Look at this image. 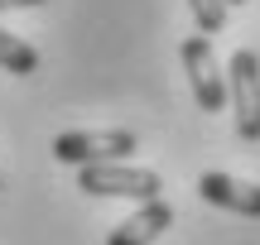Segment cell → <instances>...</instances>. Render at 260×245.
<instances>
[{"label":"cell","instance_id":"obj_2","mask_svg":"<svg viewBox=\"0 0 260 245\" xmlns=\"http://www.w3.org/2000/svg\"><path fill=\"white\" fill-rule=\"evenodd\" d=\"M77 188L92 192V197H130V202H159V178L154 169H135V164H92V169H77Z\"/></svg>","mask_w":260,"mask_h":245},{"label":"cell","instance_id":"obj_6","mask_svg":"<svg viewBox=\"0 0 260 245\" xmlns=\"http://www.w3.org/2000/svg\"><path fill=\"white\" fill-rule=\"evenodd\" d=\"M169 226H174V207L159 197V202H145L135 217H125L121 226L106 236V245H154Z\"/></svg>","mask_w":260,"mask_h":245},{"label":"cell","instance_id":"obj_1","mask_svg":"<svg viewBox=\"0 0 260 245\" xmlns=\"http://www.w3.org/2000/svg\"><path fill=\"white\" fill-rule=\"evenodd\" d=\"M140 149L130 130H68L53 140V159L73 164V169H92V164H125Z\"/></svg>","mask_w":260,"mask_h":245},{"label":"cell","instance_id":"obj_10","mask_svg":"<svg viewBox=\"0 0 260 245\" xmlns=\"http://www.w3.org/2000/svg\"><path fill=\"white\" fill-rule=\"evenodd\" d=\"M226 5H246V0H226Z\"/></svg>","mask_w":260,"mask_h":245},{"label":"cell","instance_id":"obj_3","mask_svg":"<svg viewBox=\"0 0 260 245\" xmlns=\"http://www.w3.org/2000/svg\"><path fill=\"white\" fill-rule=\"evenodd\" d=\"M226 101L236 115V135L246 144L260 140V58L251 48H236L232 67H226Z\"/></svg>","mask_w":260,"mask_h":245},{"label":"cell","instance_id":"obj_8","mask_svg":"<svg viewBox=\"0 0 260 245\" xmlns=\"http://www.w3.org/2000/svg\"><path fill=\"white\" fill-rule=\"evenodd\" d=\"M188 10H193L203 38L207 34H222V24H226V0H188Z\"/></svg>","mask_w":260,"mask_h":245},{"label":"cell","instance_id":"obj_9","mask_svg":"<svg viewBox=\"0 0 260 245\" xmlns=\"http://www.w3.org/2000/svg\"><path fill=\"white\" fill-rule=\"evenodd\" d=\"M34 5H44V0H0V10H34Z\"/></svg>","mask_w":260,"mask_h":245},{"label":"cell","instance_id":"obj_4","mask_svg":"<svg viewBox=\"0 0 260 245\" xmlns=\"http://www.w3.org/2000/svg\"><path fill=\"white\" fill-rule=\"evenodd\" d=\"M178 53H183L188 82H193V101L203 106V111H222L226 106V72H222V63H217V53H212V38L188 34Z\"/></svg>","mask_w":260,"mask_h":245},{"label":"cell","instance_id":"obj_5","mask_svg":"<svg viewBox=\"0 0 260 245\" xmlns=\"http://www.w3.org/2000/svg\"><path fill=\"white\" fill-rule=\"evenodd\" d=\"M198 197L222 207V212H236V217H260V188L232 178V173H217V169L198 178Z\"/></svg>","mask_w":260,"mask_h":245},{"label":"cell","instance_id":"obj_7","mask_svg":"<svg viewBox=\"0 0 260 245\" xmlns=\"http://www.w3.org/2000/svg\"><path fill=\"white\" fill-rule=\"evenodd\" d=\"M0 67H5V72H15V77L39 72V48L24 44L19 34H10V29H0Z\"/></svg>","mask_w":260,"mask_h":245}]
</instances>
